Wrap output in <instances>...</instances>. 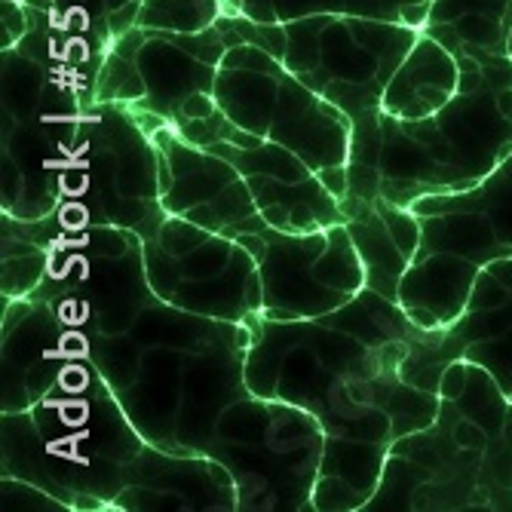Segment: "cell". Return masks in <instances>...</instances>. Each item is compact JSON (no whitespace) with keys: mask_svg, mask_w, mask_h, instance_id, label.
<instances>
[{"mask_svg":"<svg viewBox=\"0 0 512 512\" xmlns=\"http://www.w3.org/2000/svg\"><path fill=\"white\" fill-rule=\"evenodd\" d=\"M249 332L246 384L255 396L310 411L325 439L384 448L436 421L439 384L454 362L445 329H424L371 289L319 319L255 313Z\"/></svg>","mask_w":512,"mask_h":512,"instance_id":"cell-1","label":"cell"},{"mask_svg":"<svg viewBox=\"0 0 512 512\" xmlns=\"http://www.w3.org/2000/svg\"><path fill=\"white\" fill-rule=\"evenodd\" d=\"M249 322L178 310L154 295L123 335L89 350L145 442L209 454L227 408L249 396Z\"/></svg>","mask_w":512,"mask_h":512,"instance_id":"cell-2","label":"cell"},{"mask_svg":"<svg viewBox=\"0 0 512 512\" xmlns=\"http://www.w3.org/2000/svg\"><path fill=\"white\" fill-rule=\"evenodd\" d=\"M439 414L390 445L384 476L362 512H512L509 399L488 371L454 359Z\"/></svg>","mask_w":512,"mask_h":512,"instance_id":"cell-3","label":"cell"},{"mask_svg":"<svg viewBox=\"0 0 512 512\" xmlns=\"http://www.w3.org/2000/svg\"><path fill=\"white\" fill-rule=\"evenodd\" d=\"M145 439L92 356L25 411H0V476L59 497L71 512H114L126 470Z\"/></svg>","mask_w":512,"mask_h":512,"instance_id":"cell-4","label":"cell"},{"mask_svg":"<svg viewBox=\"0 0 512 512\" xmlns=\"http://www.w3.org/2000/svg\"><path fill=\"white\" fill-rule=\"evenodd\" d=\"M457 96L424 120L381 114V194L399 206L470 191L512 154V56L457 53Z\"/></svg>","mask_w":512,"mask_h":512,"instance_id":"cell-5","label":"cell"},{"mask_svg":"<svg viewBox=\"0 0 512 512\" xmlns=\"http://www.w3.org/2000/svg\"><path fill=\"white\" fill-rule=\"evenodd\" d=\"M283 65L316 96L347 114L353 126L347 200L381 194V99L384 89L421 37V28L350 13H316L283 25Z\"/></svg>","mask_w":512,"mask_h":512,"instance_id":"cell-6","label":"cell"},{"mask_svg":"<svg viewBox=\"0 0 512 512\" xmlns=\"http://www.w3.org/2000/svg\"><path fill=\"white\" fill-rule=\"evenodd\" d=\"M163 215L154 129L126 105L89 99L62 151L53 224L123 227L145 240Z\"/></svg>","mask_w":512,"mask_h":512,"instance_id":"cell-7","label":"cell"},{"mask_svg":"<svg viewBox=\"0 0 512 512\" xmlns=\"http://www.w3.org/2000/svg\"><path fill=\"white\" fill-rule=\"evenodd\" d=\"M424 240L399 286V307L424 329L463 313L479 270L512 258V154L470 191L414 200Z\"/></svg>","mask_w":512,"mask_h":512,"instance_id":"cell-8","label":"cell"},{"mask_svg":"<svg viewBox=\"0 0 512 512\" xmlns=\"http://www.w3.org/2000/svg\"><path fill=\"white\" fill-rule=\"evenodd\" d=\"M0 71V215L50 218L59 209L62 151L92 89L22 43L0 50Z\"/></svg>","mask_w":512,"mask_h":512,"instance_id":"cell-9","label":"cell"},{"mask_svg":"<svg viewBox=\"0 0 512 512\" xmlns=\"http://www.w3.org/2000/svg\"><path fill=\"white\" fill-rule=\"evenodd\" d=\"M212 96L234 126L295 151L338 200L347 197L353 126L279 56L249 40L234 43L218 65Z\"/></svg>","mask_w":512,"mask_h":512,"instance_id":"cell-10","label":"cell"},{"mask_svg":"<svg viewBox=\"0 0 512 512\" xmlns=\"http://www.w3.org/2000/svg\"><path fill=\"white\" fill-rule=\"evenodd\" d=\"M46 252L34 298L50 301L59 316L89 341L123 335L154 301L145 267V243L123 227H59L53 218L22 221Z\"/></svg>","mask_w":512,"mask_h":512,"instance_id":"cell-11","label":"cell"},{"mask_svg":"<svg viewBox=\"0 0 512 512\" xmlns=\"http://www.w3.org/2000/svg\"><path fill=\"white\" fill-rule=\"evenodd\" d=\"M325 430L292 402L243 396L227 408L209 457L234 473L240 512H313Z\"/></svg>","mask_w":512,"mask_h":512,"instance_id":"cell-12","label":"cell"},{"mask_svg":"<svg viewBox=\"0 0 512 512\" xmlns=\"http://www.w3.org/2000/svg\"><path fill=\"white\" fill-rule=\"evenodd\" d=\"M243 40L246 37L230 13L203 31H160L138 25L111 43L92 83V99L126 105L148 126L163 123L178 129L188 114V102L197 92L215 89L224 53Z\"/></svg>","mask_w":512,"mask_h":512,"instance_id":"cell-13","label":"cell"},{"mask_svg":"<svg viewBox=\"0 0 512 512\" xmlns=\"http://www.w3.org/2000/svg\"><path fill=\"white\" fill-rule=\"evenodd\" d=\"M145 267L160 301L221 322L261 313L258 261L240 237L163 215L145 240Z\"/></svg>","mask_w":512,"mask_h":512,"instance_id":"cell-14","label":"cell"},{"mask_svg":"<svg viewBox=\"0 0 512 512\" xmlns=\"http://www.w3.org/2000/svg\"><path fill=\"white\" fill-rule=\"evenodd\" d=\"M240 240L258 261V316L264 319H319L341 310L365 289V267L347 224L319 230L264 227Z\"/></svg>","mask_w":512,"mask_h":512,"instance_id":"cell-15","label":"cell"},{"mask_svg":"<svg viewBox=\"0 0 512 512\" xmlns=\"http://www.w3.org/2000/svg\"><path fill=\"white\" fill-rule=\"evenodd\" d=\"M160 154V200L166 215L188 218L227 237L264 230L240 169L218 151L184 142L169 126H151Z\"/></svg>","mask_w":512,"mask_h":512,"instance_id":"cell-16","label":"cell"},{"mask_svg":"<svg viewBox=\"0 0 512 512\" xmlns=\"http://www.w3.org/2000/svg\"><path fill=\"white\" fill-rule=\"evenodd\" d=\"M92 356L89 338L43 298L4 301L0 329V411H25L50 396L65 371Z\"/></svg>","mask_w":512,"mask_h":512,"instance_id":"cell-17","label":"cell"},{"mask_svg":"<svg viewBox=\"0 0 512 512\" xmlns=\"http://www.w3.org/2000/svg\"><path fill=\"white\" fill-rule=\"evenodd\" d=\"M240 169L255 206L267 227L276 230H319L344 224V206L316 169L295 151L255 138L249 145H209Z\"/></svg>","mask_w":512,"mask_h":512,"instance_id":"cell-18","label":"cell"},{"mask_svg":"<svg viewBox=\"0 0 512 512\" xmlns=\"http://www.w3.org/2000/svg\"><path fill=\"white\" fill-rule=\"evenodd\" d=\"M114 512H240V488L218 457L145 442Z\"/></svg>","mask_w":512,"mask_h":512,"instance_id":"cell-19","label":"cell"},{"mask_svg":"<svg viewBox=\"0 0 512 512\" xmlns=\"http://www.w3.org/2000/svg\"><path fill=\"white\" fill-rule=\"evenodd\" d=\"M454 359L482 365L512 405V258L488 261L463 313L445 329Z\"/></svg>","mask_w":512,"mask_h":512,"instance_id":"cell-20","label":"cell"},{"mask_svg":"<svg viewBox=\"0 0 512 512\" xmlns=\"http://www.w3.org/2000/svg\"><path fill=\"white\" fill-rule=\"evenodd\" d=\"M344 224L365 267V289L399 304L402 276L421 252L424 227L411 206H399L387 197L347 200Z\"/></svg>","mask_w":512,"mask_h":512,"instance_id":"cell-21","label":"cell"},{"mask_svg":"<svg viewBox=\"0 0 512 512\" xmlns=\"http://www.w3.org/2000/svg\"><path fill=\"white\" fill-rule=\"evenodd\" d=\"M460 89V62L433 34L421 31L411 53L384 89L381 114L393 120H424L442 111Z\"/></svg>","mask_w":512,"mask_h":512,"instance_id":"cell-22","label":"cell"},{"mask_svg":"<svg viewBox=\"0 0 512 512\" xmlns=\"http://www.w3.org/2000/svg\"><path fill=\"white\" fill-rule=\"evenodd\" d=\"M387 454L390 448L384 445L325 439L313 485V512H362L381 485Z\"/></svg>","mask_w":512,"mask_h":512,"instance_id":"cell-23","label":"cell"},{"mask_svg":"<svg viewBox=\"0 0 512 512\" xmlns=\"http://www.w3.org/2000/svg\"><path fill=\"white\" fill-rule=\"evenodd\" d=\"M221 7L224 13L249 16L267 25H286L292 19L316 16V13H350V16L405 22L424 31L430 0H221Z\"/></svg>","mask_w":512,"mask_h":512,"instance_id":"cell-24","label":"cell"},{"mask_svg":"<svg viewBox=\"0 0 512 512\" xmlns=\"http://www.w3.org/2000/svg\"><path fill=\"white\" fill-rule=\"evenodd\" d=\"M221 16V0H145L138 25L160 31H203Z\"/></svg>","mask_w":512,"mask_h":512,"instance_id":"cell-25","label":"cell"},{"mask_svg":"<svg viewBox=\"0 0 512 512\" xmlns=\"http://www.w3.org/2000/svg\"><path fill=\"white\" fill-rule=\"evenodd\" d=\"M0 509L4 512H71L59 497L16 476H0Z\"/></svg>","mask_w":512,"mask_h":512,"instance_id":"cell-26","label":"cell"},{"mask_svg":"<svg viewBox=\"0 0 512 512\" xmlns=\"http://www.w3.org/2000/svg\"><path fill=\"white\" fill-rule=\"evenodd\" d=\"M0 25H4V34H0V50H10L16 46L28 28H31V16L22 0H0Z\"/></svg>","mask_w":512,"mask_h":512,"instance_id":"cell-27","label":"cell"},{"mask_svg":"<svg viewBox=\"0 0 512 512\" xmlns=\"http://www.w3.org/2000/svg\"><path fill=\"white\" fill-rule=\"evenodd\" d=\"M506 436H509V442H512V408H509V421H506Z\"/></svg>","mask_w":512,"mask_h":512,"instance_id":"cell-28","label":"cell"},{"mask_svg":"<svg viewBox=\"0 0 512 512\" xmlns=\"http://www.w3.org/2000/svg\"><path fill=\"white\" fill-rule=\"evenodd\" d=\"M509 56H512V31H509Z\"/></svg>","mask_w":512,"mask_h":512,"instance_id":"cell-29","label":"cell"}]
</instances>
